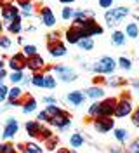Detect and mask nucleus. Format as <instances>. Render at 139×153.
<instances>
[{
	"instance_id": "nucleus-4",
	"label": "nucleus",
	"mask_w": 139,
	"mask_h": 153,
	"mask_svg": "<svg viewBox=\"0 0 139 153\" xmlns=\"http://www.w3.org/2000/svg\"><path fill=\"white\" fill-rule=\"evenodd\" d=\"M132 111H134L132 99L123 94L122 97H118V101H117V106H115V113H113V117H117V118H125V117H129Z\"/></svg>"
},
{
	"instance_id": "nucleus-54",
	"label": "nucleus",
	"mask_w": 139,
	"mask_h": 153,
	"mask_svg": "<svg viewBox=\"0 0 139 153\" xmlns=\"http://www.w3.org/2000/svg\"><path fill=\"white\" fill-rule=\"evenodd\" d=\"M138 25H139V16H138Z\"/></svg>"
},
{
	"instance_id": "nucleus-9",
	"label": "nucleus",
	"mask_w": 139,
	"mask_h": 153,
	"mask_svg": "<svg viewBox=\"0 0 139 153\" xmlns=\"http://www.w3.org/2000/svg\"><path fill=\"white\" fill-rule=\"evenodd\" d=\"M26 63H28V57L23 52H16L14 56H10L7 65H9L10 71H23L26 68Z\"/></svg>"
},
{
	"instance_id": "nucleus-27",
	"label": "nucleus",
	"mask_w": 139,
	"mask_h": 153,
	"mask_svg": "<svg viewBox=\"0 0 139 153\" xmlns=\"http://www.w3.org/2000/svg\"><path fill=\"white\" fill-rule=\"evenodd\" d=\"M31 85L45 87V75L44 73H33V76H31Z\"/></svg>"
},
{
	"instance_id": "nucleus-49",
	"label": "nucleus",
	"mask_w": 139,
	"mask_h": 153,
	"mask_svg": "<svg viewBox=\"0 0 139 153\" xmlns=\"http://www.w3.org/2000/svg\"><path fill=\"white\" fill-rule=\"evenodd\" d=\"M132 87H134V89L139 92V82H138V80H134V82H132Z\"/></svg>"
},
{
	"instance_id": "nucleus-39",
	"label": "nucleus",
	"mask_w": 139,
	"mask_h": 153,
	"mask_svg": "<svg viewBox=\"0 0 139 153\" xmlns=\"http://www.w3.org/2000/svg\"><path fill=\"white\" fill-rule=\"evenodd\" d=\"M127 152L129 153H138L139 152V139H134V141L127 146Z\"/></svg>"
},
{
	"instance_id": "nucleus-30",
	"label": "nucleus",
	"mask_w": 139,
	"mask_h": 153,
	"mask_svg": "<svg viewBox=\"0 0 139 153\" xmlns=\"http://www.w3.org/2000/svg\"><path fill=\"white\" fill-rule=\"evenodd\" d=\"M77 45L82 49V51H92L94 49V40L92 38H82Z\"/></svg>"
},
{
	"instance_id": "nucleus-32",
	"label": "nucleus",
	"mask_w": 139,
	"mask_h": 153,
	"mask_svg": "<svg viewBox=\"0 0 139 153\" xmlns=\"http://www.w3.org/2000/svg\"><path fill=\"white\" fill-rule=\"evenodd\" d=\"M45 111H47V115H49V117H56V115L63 113L65 110H63V108H59L57 105H47Z\"/></svg>"
},
{
	"instance_id": "nucleus-48",
	"label": "nucleus",
	"mask_w": 139,
	"mask_h": 153,
	"mask_svg": "<svg viewBox=\"0 0 139 153\" xmlns=\"http://www.w3.org/2000/svg\"><path fill=\"white\" fill-rule=\"evenodd\" d=\"M56 153H71L68 148H59V150H56Z\"/></svg>"
},
{
	"instance_id": "nucleus-12",
	"label": "nucleus",
	"mask_w": 139,
	"mask_h": 153,
	"mask_svg": "<svg viewBox=\"0 0 139 153\" xmlns=\"http://www.w3.org/2000/svg\"><path fill=\"white\" fill-rule=\"evenodd\" d=\"M19 131V124L16 118H7L5 120V127H4V132H2V137L4 139H10L14 137Z\"/></svg>"
},
{
	"instance_id": "nucleus-14",
	"label": "nucleus",
	"mask_w": 139,
	"mask_h": 153,
	"mask_svg": "<svg viewBox=\"0 0 139 153\" xmlns=\"http://www.w3.org/2000/svg\"><path fill=\"white\" fill-rule=\"evenodd\" d=\"M85 97H87V96H85V92H82V91H71V92L66 94V101L73 106H80V105H83Z\"/></svg>"
},
{
	"instance_id": "nucleus-11",
	"label": "nucleus",
	"mask_w": 139,
	"mask_h": 153,
	"mask_svg": "<svg viewBox=\"0 0 139 153\" xmlns=\"http://www.w3.org/2000/svg\"><path fill=\"white\" fill-rule=\"evenodd\" d=\"M26 68L33 73H40L44 68H45V61L40 54H35V56L28 57V63H26Z\"/></svg>"
},
{
	"instance_id": "nucleus-28",
	"label": "nucleus",
	"mask_w": 139,
	"mask_h": 153,
	"mask_svg": "<svg viewBox=\"0 0 139 153\" xmlns=\"http://www.w3.org/2000/svg\"><path fill=\"white\" fill-rule=\"evenodd\" d=\"M23 71H10L9 75H7V78H9L10 82H12V85H18V84H21L23 82Z\"/></svg>"
},
{
	"instance_id": "nucleus-51",
	"label": "nucleus",
	"mask_w": 139,
	"mask_h": 153,
	"mask_svg": "<svg viewBox=\"0 0 139 153\" xmlns=\"http://www.w3.org/2000/svg\"><path fill=\"white\" fill-rule=\"evenodd\" d=\"M18 44H25V38H23V37H18Z\"/></svg>"
},
{
	"instance_id": "nucleus-26",
	"label": "nucleus",
	"mask_w": 139,
	"mask_h": 153,
	"mask_svg": "<svg viewBox=\"0 0 139 153\" xmlns=\"http://www.w3.org/2000/svg\"><path fill=\"white\" fill-rule=\"evenodd\" d=\"M23 153H44V146H40L38 143L31 141V143L25 144V152Z\"/></svg>"
},
{
	"instance_id": "nucleus-7",
	"label": "nucleus",
	"mask_w": 139,
	"mask_h": 153,
	"mask_svg": "<svg viewBox=\"0 0 139 153\" xmlns=\"http://www.w3.org/2000/svg\"><path fill=\"white\" fill-rule=\"evenodd\" d=\"M52 71L57 75V78H59L61 82H75V80H77V73H75L70 66H61V65H57V66H52Z\"/></svg>"
},
{
	"instance_id": "nucleus-43",
	"label": "nucleus",
	"mask_w": 139,
	"mask_h": 153,
	"mask_svg": "<svg viewBox=\"0 0 139 153\" xmlns=\"http://www.w3.org/2000/svg\"><path fill=\"white\" fill-rule=\"evenodd\" d=\"M59 31H51V33H47V42H56V40H59Z\"/></svg>"
},
{
	"instance_id": "nucleus-15",
	"label": "nucleus",
	"mask_w": 139,
	"mask_h": 153,
	"mask_svg": "<svg viewBox=\"0 0 139 153\" xmlns=\"http://www.w3.org/2000/svg\"><path fill=\"white\" fill-rule=\"evenodd\" d=\"M25 129H26V134L30 136V137L38 139L40 131H42V122H38V120H30V122H26Z\"/></svg>"
},
{
	"instance_id": "nucleus-57",
	"label": "nucleus",
	"mask_w": 139,
	"mask_h": 153,
	"mask_svg": "<svg viewBox=\"0 0 139 153\" xmlns=\"http://www.w3.org/2000/svg\"><path fill=\"white\" fill-rule=\"evenodd\" d=\"M0 37H2V35H0Z\"/></svg>"
},
{
	"instance_id": "nucleus-34",
	"label": "nucleus",
	"mask_w": 139,
	"mask_h": 153,
	"mask_svg": "<svg viewBox=\"0 0 139 153\" xmlns=\"http://www.w3.org/2000/svg\"><path fill=\"white\" fill-rule=\"evenodd\" d=\"M16 146L12 143H2L0 144V153H16Z\"/></svg>"
},
{
	"instance_id": "nucleus-58",
	"label": "nucleus",
	"mask_w": 139,
	"mask_h": 153,
	"mask_svg": "<svg viewBox=\"0 0 139 153\" xmlns=\"http://www.w3.org/2000/svg\"><path fill=\"white\" fill-rule=\"evenodd\" d=\"M138 153H139V152H138Z\"/></svg>"
},
{
	"instance_id": "nucleus-1",
	"label": "nucleus",
	"mask_w": 139,
	"mask_h": 153,
	"mask_svg": "<svg viewBox=\"0 0 139 153\" xmlns=\"http://www.w3.org/2000/svg\"><path fill=\"white\" fill-rule=\"evenodd\" d=\"M117 101H118V97H106L103 101H94L92 105L89 106L87 113L92 118H97V117H113Z\"/></svg>"
},
{
	"instance_id": "nucleus-22",
	"label": "nucleus",
	"mask_w": 139,
	"mask_h": 153,
	"mask_svg": "<svg viewBox=\"0 0 139 153\" xmlns=\"http://www.w3.org/2000/svg\"><path fill=\"white\" fill-rule=\"evenodd\" d=\"M125 40H127V37H125V33L123 31H113L111 33V42H113V45H117V47H122L123 44H125Z\"/></svg>"
},
{
	"instance_id": "nucleus-55",
	"label": "nucleus",
	"mask_w": 139,
	"mask_h": 153,
	"mask_svg": "<svg viewBox=\"0 0 139 153\" xmlns=\"http://www.w3.org/2000/svg\"><path fill=\"white\" fill-rule=\"evenodd\" d=\"M71 153H77V152H71Z\"/></svg>"
},
{
	"instance_id": "nucleus-41",
	"label": "nucleus",
	"mask_w": 139,
	"mask_h": 153,
	"mask_svg": "<svg viewBox=\"0 0 139 153\" xmlns=\"http://www.w3.org/2000/svg\"><path fill=\"white\" fill-rule=\"evenodd\" d=\"M10 44H12V42H10L9 37H5V35H2V37H0V47H2V49H9Z\"/></svg>"
},
{
	"instance_id": "nucleus-29",
	"label": "nucleus",
	"mask_w": 139,
	"mask_h": 153,
	"mask_svg": "<svg viewBox=\"0 0 139 153\" xmlns=\"http://www.w3.org/2000/svg\"><path fill=\"white\" fill-rule=\"evenodd\" d=\"M21 52L26 57H31V56H35V54H38V49H37V45H33V44H25V47H23Z\"/></svg>"
},
{
	"instance_id": "nucleus-18",
	"label": "nucleus",
	"mask_w": 139,
	"mask_h": 153,
	"mask_svg": "<svg viewBox=\"0 0 139 153\" xmlns=\"http://www.w3.org/2000/svg\"><path fill=\"white\" fill-rule=\"evenodd\" d=\"M85 96L91 97V99H94V101H99L101 97H104V89H103L101 85H92L85 91Z\"/></svg>"
},
{
	"instance_id": "nucleus-13",
	"label": "nucleus",
	"mask_w": 139,
	"mask_h": 153,
	"mask_svg": "<svg viewBox=\"0 0 139 153\" xmlns=\"http://www.w3.org/2000/svg\"><path fill=\"white\" fill-rule=\"evenodd\" d=\"M65 38H66L68 44H78V42L82 40V30L78 28V26H73V25H71L70 28L66 30Z\"/></svg>"
},
{
	"instance_id": "nucleus-36",
	"label": "nucleus",
	"mask_w": 139,
	"mask_h": 153,
	"mask_svg": "<svg viewBox=\"0 0 139 153\" xmlns=\"http://www.w3.org/2000/svg\"><path fill=\"white\" fill-rule=\"evenodd\" d=\"M73 14H75V10L71 9V7H63V12H61V16H63V19H65V21H70V19H73Z\"/></svg>"
},
{
	"instance_id": "nucleus-37",
	"label": "nucleus",
	"mask_w": 139,
	"mask_h": 153,
	"mask_svg": "<svg viewBox=\"0 0 139 153\" xmlns=\"http://www.w3.org/2000/svg\"><path fill=\"white\" fill-rule=\"evenodd\" d=\"M45 75V87L47 89H54L56 87V76H52L51 73H44Z\"/></svg>"
},
{
	"instance_id": "nucleus-31",
	"label": "nucleus",
	"mask_w": 139,
	"mask_h": 153,
	"mask_svg": "<svg viewBox=\"0 0 139 153\" xmlns=\"http://www.w3.org/2000/svg\"><path fill=\"white\" fill-rule=\"evenodd\" d=\"M117 65L122 68V70H125V71H129L130 68H132V61H130L129 57H125V56H122L118 61H117Z\"/></svg>"
},
{
	"instance_id": "nucleus-3",
	"label": "nucleus",
	"mask_w": 139,
	"mask_h": 153,
	"mask_svg": "<svg viewBox=\"0 0 139 153\" xmlns=\"http://www.w3.org/2000/svg\"><path fill=\"white\" fill-rule=\"evenodd\" d=\"M129 12H130L129 7H111V9H108L104 12V19H106L108 26H115V25H118L123 18H127Z\"/></svg>"
},
{
	"instance_id": "nucleus-5",
	"label": "nucleus",
	"mask_w": 139,
	"mask_h": 153,
	"mask_svg": "<svg viewBox=\"0 0 139 153\" xmlns=\"http://www.w3.org/2000/svg\"><path fill=\"white\" fill-rule=\"evenodd\" d=\"M92 127L96 132L99 134H106L115 129V118L111 117H97V118H92Z\"/></svg>"
},
{
	"instance_id": "nucleus-2",
	"label": "nucleus",
	"mask_w": 139,
	"mask_h": 153,
	"mask_svg": "<svg viewBox=\"0 0 139 153\" xmlns=\"http://www.w3.org/2000/svg\"><path fill=\"white\" fill-rule=\"evenodd\" d=\"M117 61L113 59L111 56H104L101 59H97L96 63H94L91 70H92L94 73H97V75H104V73H113L115 70H117Z\"/></svg>"
},
{
	"instance_id": "nucleus-45",
	"label": "nucleus",
	"mask_w": 139,
	"mask_h": 153,
	"mask_svg": "<svg viewBox=\"0 0 139 153\" xmlns=\"http://www.w3.org/2000/svg\"><path fill=\"white\" fill-rule=\"evenodd\" d=\"M108 84H110V85H113V87H117V85H122V84H123V80L115 76V78H110V80H108Z\"/></svg>"
},
{
	"instance_id": "nucleus-46",
	"label": "nucleus",
	"mask_w": 139,
	"mask_h": 153,
	"mask_svg": "<svg viewBox=\"0 0 139 153\" xmlns=\"http://www.w3.org/2000/svg\"><path fill=\"white\" fill-rule=\"evenodd\" d=\"M44 103H47V105H56V97H52V96H45V97H44Z\"/></svg>"
},
{
	"instance_id": "nucleus-33",
	"label": "nucleus",
	"mask_w": 139,
	"mask_h": 153,
	"mask_svg": "<svg viewBox=\"0 0 139 153\" xmlns=\"http://www.w3.org/2000/svg\"><path fill=\"white\" fill-rule=\"evenodd\" d=\"M52 136H54V132H52L49 127L42 125V131H40V136H38V139H42V141H47V139H51Z\"/></svg>"
},
{
	"instance_id": "nucleus-10",
	"label": "nucleus",
	"mask_w": 139,
	"mask_h": 153,
	"mask_svg": "<svg viewBox=\"0 0 139 153\" xmlns=\"http://www.w3.org/2000/svg\"><path fill=\"white\" fill-rule=\"evenodd\" d=\"M47 51H49V54H51L52 57H63V56H66V52H68L66 45L61 42V40L47 42Z\"/></svg>"
},
{
	"instance_id": "nucleus-8",
	"label": "nucleus",
	"mask_w": 139,
	"mask_h": 153,
	"mask_svg": "<svg viewBox=\"0 0 139 153\" xmlns=\"http://www.w3.org/2000/svg\"><path fill=\"white\" fill-rule=\"evenodd\" d=\"M49 124L56 127V129H66V127H70L71 125V115L68 113V111H63V113L56 115V117H51V120H49Z\"/></svg>"
},
{
	"instance_id": "nucleus-40",
	"label": "nucleus",
	"mask_w": 139,
	"mask_h": 153,
	"mask_svg": "<svg viewBox=\"0 0 139 153\" xmlns=\"http://www.w3.org/2000/svg\"><path fill=\"white\" fill-rule=\"evenodd\" d=\"M115 5V0H99V7H103L104 10L111 9Z\"/></svg>"
},
{
	"instance_id": "nucleus-56",
	"label": "nucleus",
	"mask_w": 139,
	"mask_h": 153,
	"mask_svg": "<svg viewBox=\"0 0 139 153\" xmlns=\"http://www.w3.org/2000/svg\"><path fill=\"white\" fill-rule=\"evenodd\" d=\"M0 85H2V82H0Z\"/></svg>"
},
{
	"instance_id": "nucleus-6",
	"label": "nucleus",
	"mask_w": 139,
	"mask_h": 153,
	"mask_svg": "<svg viewBox=\"0 0 139 153\" xmlns=\"http://www.w3.org/2000/svg\"><path fill=\"white\" fill-rule=\"evenodd\" d=\"M0 9H2V19H4L7 25H9L10 21H14L18 16H21V14H19V7L14 2H4V5H2Z\"/></svg>"
},
{
	"instance_id": "nucleus-53",
	"label": "nucleus",
	"mask_w": 139,
	"mask_h": 153,
	"mask_svg": "<svg viewBox=\"0 0 139 153\" xmlns=\"http://www.w3.org/2000/svg\"><path fill=\"white\" fill-rule=\"evenodd\" d=\"M2 5H4V0H0V7H2Z\"/></svg>"
},
{
	"instance_id": "nucleus-42",
	"label": "nucleus",
	"mask_w": 139,
	"mask_h": 153,
	"mask_svg": "<svg viewBox=\"0 0 139 153\" xmlns=\"http://www.w3.org/2000/svg\"><path fill=\"white\" fill-rule=\"evenodd\" d=\"M37 118H38V122H42V124H45V122L49 124V120H51V117L47 115V111H45V110H44V111H40Z\"/></svg>"
},
{
	"instance_id": "nucleus-25",
	"label": "nucleus",
	"mask_w": 139,
	"mask_h": 153,
	"mask_svg": "<svg viewBox=\"0 0 139 153\" xmlns=\"http://www.w3.org/2000/svg\"><path fill=\"white\" fill-rule=\"evenodd\" d=\"M23 92H25V91H23L19 85H12L9 89V94H7L9 103H10V101H14V99H21V97H23Z\"/></svg>"
},
{
	"instance_id": "nucleus-44",
	"label": "nucleus",
	"mask_w": 139,
	"mask_h": 153,
	"mask_svg": "<svg viewBox=\"0 0 139 153\" xmlns=\"http://www.w3.org/2000/svg\"><path fill=\"white\" fill-rule=\"evenodd\" d=\"M130 115H132V125H134V127H139V108L134 110Z\"/></svg>"
},
{
	"instance_id": "nucleus-52",
	"label": "nucleus",
	"mask_w": 139,
	"mask_h": 153,
	"mask_svg": "<svg viewBox=\"0 0 139 153\" xmlns=\"http://www.w3.org/2000/svg\"><path fill=\"white\" fill-rule=\"evenodd\" d=\"M2 31H4V23L0 21V35H2Z\"/></svg>"
},
{
	"instance_id": "nucleus-47",
	"label": "nucleus",
	"mask_w": 139,
	"mask_h": 153,
	"mask_svg": "<svg viewBox=\"0 0 139 153\" xmlns=\"http://www.w3.org/2000/svg\"><path fill=\"white\" fill-rule=\"evenodd\" d=\"M21 84L28 87L30 84H31V76H23V82H21Z\"/></svg>"
},
{
	"instance_id": "nucleus-17",
	"label": "nucleus",
	"mask_w": 139,
	"mask_h": 153,
	"mask_svg": "<svg viewBox=\"0 0 139 153\" xmlns=\"http://www.w3.org/2000/svg\"><path fill=\"white\" fill-rule=\"evenodd\" d=\"M40 19H42V23L45 26H54L56 25V16H54V12L51 10V7H42V10H40Z\"/></svg>"
},
{
	"instance_id": "nucleus-21",
	"label": "nucleus",
	"mask_w": 139,
	"mask_h": 153,
	"mask_svg": "<svg viewBox=\"0 0 139 153\" xmlns=\"http://www.w3.org/2000/svg\"><path fill=\"white\" fill-rule=\"evenodd\" d=\"M113 136H115V139L122 144H125L130 137V134H129L127 129H113Z\"/></svg>"
},
{
	"instance_id": "nucleus-23",
	"label": "nucleus",
	"mask_w": 139,
	"mask_h": 153,
	"mask_svg": "<svg viewBox=\"0 0 139 153\" xmlns=\"http://www.w3.org/2000/svg\"><path fill=\"white\" fill-rule=\"evenodd\" d=\"M83 143H85V139H83V136L80 132H73L70 136V146L71 148H82Z\"/></svg>"
},
{
	"instance_id": "nucleus-38",
	"label": "nucleus",
	"mask_w": 139,
	"mask_h": 153,
	"mask_svg": "<svg viewBox=\"0 0 139 153\" xmlns=\"http://www.w3.org/2000/svg\"><path fill=\"white\" fill-rule=\"evenodd\" d=\"M7 94H9V87L7 85H0V103H4L5 99H7Z\"/></svg>"
},
{
	"instance_id": "nucleus-16",
	"label": "nucleus",
	"mask_w": 139,
	"mask_h": 153,
	"mask_svg": "<svg viewBox=\"0 0 139 153\" xmlns=\"http://www.w3.org/2000/svg\"><path fill=\"white\" fill-rule=\"evenodd\" d=\"M16 5L19 7L21 10V16H31L33 14V10H35V5H33V0H16Z\"/></svg>"
},
{
	"instance_id": "nucleus-24",
	"label": "nucleus",
	"mask_w": 139,
	"mask_h": 153,
	"mask_svg": "<svg viewBox=\"0 0 139 153\" xmlns=\"http://www.w3.org/2000/svg\"><path fill=\"white\" fill-rule=\"evenodd\" d=\"M21 30H23V25H21V16H18L14 21H10L9 25H7V31L12 33V35H18Z\"/></svg>"
},
{
	"instance_id": "nucleus-35",
	"label": "nucleus",
	"mask_w": 139,
	"mask_h": 153,
	"mask_svg": "<svg viewBox=\"0 0 139 153\" xmlns=\"http://www.w3.org/2000/svg\"><path fill=\"white\" fill-rule=\"evenodd\" d=\"M57 143H59V141H57V137H56V136H52L51 139H47V141H45V148L49 150V152H56V146H57Z\"/></svg>"
},
{
	"instance_id": "nucleus-20",
	"label": "nucleus",
	"mask_w": 139,
	"mask_h": 153,
	"mask_svg": "<svg viewBox=\"0 0 139 153\" xmlns=\"http://www.w3.org/2000/svg\"><path fill=\"white\" fill-rule=\"evenodd\" d=\"M37 110V99L28 96L26 99L23 101V113H33Z\"/></svg>"
},
{
	"instance_id": "nucleus-50",
	"label": "nucleus",
	"mask_w": 139,
	"mask_h": 153,
	"mask_svg": "<svg viewBox=\"0 0 139 153\" xmlns=\"http://www.w3.org/2000/svg\"><path fill=\"white\" fill-rule=\"evenodd\" d=\"M59 2H61V4H73L75 0H59Z\"/></svg>"
},
{
	"instance_id": "nucleus-19",
	"label": "nucleus",
	"mask_w": 139,
	"mask_h": 153,
	"mask_svg": "<svg viewBox=\"0 0 139 153\" xmlns=\"http://www.w3.org/2000/svg\"><path fill=\"white\" fill-rule=\"evenodd\" d=\"M125 37L129 38H138L139 37V25L136 23V21H130V23H127V26H125Z\"/></svg>"
}]
</instances>
